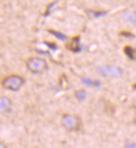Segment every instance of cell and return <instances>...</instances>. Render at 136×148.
Here are the masks:
<instances>
[{
	"mask_svg": "<svg viewBox=\"0 0 136 148\" xmlns=\"http://www.w3.org/2000/svg\"><path fill=\"white\" fill-rule=\"evenodd\" d=\"M26 67L33 74L39 75L48 69V64L41 57H30L26 61Z\"/></svg>",
	"mask_w": 136,
	"mask_h": 148,
	"instance_id": "1",
	"label": "cell"
},
{
	"mask_svg": "<svg viewBox=\"0 0 136 148\" xmlns=\"http://www.w3.org/2000/svg\"><path fill=\"white\" fill-rule=\"evenodd\" d=\"M24 79L18 75H11L2 80V86L12 91L18 90L24 84Z\"/></svg>",
	"mask_w": 136,
	"mask_h": 148,
	"instance_id": "2",
	"label": "cell"
},
{
	"mask_svg": "<svg viewBox=\"0 0 136 148\" xmlns=\"http://www.w3.org/2000/svg\"><path fill=\"white\" fill-rule=\"evenodd\" d=\"M63 127L69 132H77L81 128V120L78 116L64 114L61 119Z\"/></svg>",
	"mask_w": 136,
	"mask_h": 148,
	"instance_id": "3",
	"label": "cell"
},
{
	"mask_svg": "<svg viewBox=\"0 0 136 148\" xmlns=\"http://www.w3.org/2000/svg\"><path fill=\"white\" fill-rule=\"evenodd\" d=\"M99 72L106 76L108 75H110L113 76H119L123 74V70L121 68L115 66V65H108V66H103L99 68Z\"/></svg>",
	"mask_w": 136,
	"mask_h": 148,
	"instance_id": "4",
	"label": "cell"
},
{
	"mask_svg": "<svg viewBox=\"0 0 136 148\" xmlns=\"http://www.w3.org/2000/svg\"><path fill=\"white\" fill-rule=\"evenodd\" d=\"M12 106L11 100L6 96H0V113L8 111Z\"/></svg>",
	"mask_w": 136,
	"mask_h": 148,
	"instance_id": "5",
	"label": "cell"
},
{
	"mask_svg": "<svg viewBox=\"0 0 136 148\" xmlns=\"http://www.w3.org/2000/svg\"><path fill=\"white\" fill-rule=\"evenodd\" d=\"M122 17H123V19L125 22L132 23V24H136L135 13H133V12H131L129 10H125V11H124Z\"/></svg>",
	"mask_w": 136,
	"mask_h": 148,
	"instance_id": "6",
	"label": "cell"
},
{
	"mask_svg": "<svg viewBox=\"0 0 136 148\" xmlns=\"http://www.w3.org/2000/svg\"><path fill=\"white\" fill-rule=\"evenodd\" d=\"M124 52L129 59L136 60V49L131 46H125L124 48Z\"/></svg>",
	"mask_w": 136,
	"mask_h": 148,
	"instance_id": "7",
	"label": "cell"
},
{
	"mask_svg": "<svg viewBox=\"0 0 136 148\" xmlns=\"http://www.w3.org/2000/svg\"><path fill=\"white\" fill-rule=\"evenodd\" d=\"M69 49L73 52H79L80 50V37H74L72 39L71 43L69 44Z\"/></svg>",
	"mask_w": 136,
	"mask_h": 148,
	"instance_id": "8",
	"label": "cell"
},
{
	"mask_svg": "<svg viewBox=\"0 0 136 148\" xmlns=\"http://www.w3.org/2000/svg\"><path fill=\"white\" fill-rule=\"evenodd\" d=\"M82 81L84 85L88 86H93L95 88H99L101 86V83L99 80H93V79H90L89 78H84L82 79Z\"/></svg>",
	"mask_w": 136,
	"mask_h": 148,
	"instance_id": "9",
	"label": "cell"
},
{
	"mask_svg": "<svg viewBox=\"0 0 136 148\" xmlns=\"http://www.w3.org/2000/svg\"><path fill=\"white\" fill-rule=\"evenodd\" d=\"M75 97L80 101H84L85 98H86V92H85V90H77L75 92Z\"/></svg>",
	"mask_w": 136,
	"mask_h": 148,
	"instance_id": "10",
	"label": "cell"
},
{
	"mask_svg": "<svg viewBox=\"0 0 136 148\" xmlns=\"http://www.w3.org/2000/svg\"><path fill=\"white\" fill-rule=\"evenodd\" d=\"M49 32L54 35V36H55L56 38H58V39H61V40H64V39H67V37L64 35V34H62V33H60V32H57L55 30H49Z\"/></svg>",
	"mask_w": 136,
	"mask_h": 148,
	"instance_id": "11",
	"label": "cell"
},
{
	"mask_svg": "<svg viewBox=\"0 0 136 148\" xmlns=\"http://www.w3.org/2000/svg\"><path fill=\"white\" fill-rule=\"evenodd\" d=\"M91 15L95 16V17H103L107 14V12L105 11H90Z\"/></svg>",
	"mask_w": 136,
	"mask_h": 148,
	"instance_id": "12",
	"label": "cell"
},
{
	"mask_svg": "<svg viewBox=\"0 0 136 148\" xmlns=\"http://www.w3.org/2000/svg\"><path fill=\"white\" fill-rule=\"evenodd\" d=\"M120 35L123 36V37H125V38H129V39L135 38V34H134L127 31H122L120 33Z\"/></svg>",
	"mask_w": 136,
	"mask_h": 148,
	"instance_id": "13",
	"label": "cell"
},
{
	"mask_svg": "<svg viewBox=\"0 0 136 148\" xmlns=\"http://www.w3.org/2000/svg\"><path fill=\"white\" fill-rule=\"evenodd\" d=\"M125 148H136V143L134 141H128L125 143Z\"/></svg>",
	"mask_w": 136,
	"mask_h": 148,
	"instance_id": "14",
	"label": "cell"
},
{
	"mask_svg": "<svg viewBox=\"0 0 136 148\" xmlns=\"http://www.w3.org/2000/svg\"><path fill=\"white\" fill-rule=\"evenodd\" d=\"M0 148H8V147H7V145L3 141L0 140Z\"/></svg>",
	"mask_w": 136,
	"mask_h": 148,
	"instance_id": "15",
	"label": "cell"
},
{
	"mask_svg": "<svg viewBox=\"0 0 136 148\" xmlns=\"http://www.w3.org/2000/svg\"><path fill=\"white\" fill-rule=\"evenodd\" d=\"M133 89H134L135 90H136V83H135V84H134V85H133Z\"/></svg>",
	"mask_w": 136,
	"mask_h": 148,
	"instance_id": "16",
	"label": "cell"
},
{
	"mask_svg": "<svg viewBox=\"0 0 136 148\" xmlns=\"http://www.w3.org/2000/svg\"><path fill=\"white\" fill-rule=\"evenodd\" d=\"M135 14H136V11H135Z\"/></svg>",
	"mask_w": 136,
	"mask_h": 148,
	"instance_id": "17",
	"label": "cell"
}]
</instances>
